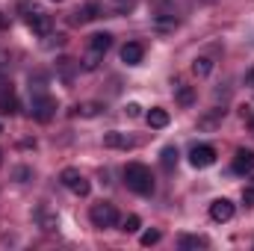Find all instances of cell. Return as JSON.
<instances>
[{
  "label": "cell",
  "mask_w": 254,
  "mask_h": 251,
  "mask_svg": "<svg viewBox=\"0 0 254 251\" xmlns=\"http://www.w3.org/2000/svg\"><path fill=\"white\" fill-rule=\"evenodd\" d=\"M125 184H127V189L136 192V195H151V192H154V175H151V169L142 166V163H127L125 166Z\"/></svg>",
  "instance_id": "6da1fadb"
},
{
  "label": "cell",
  "mask_w": 254,
  "mask_h": 251,
  "mask_svg": "<svg viewBox=\"0 0 254 251\" xmlns=\"http://www.w3.org/2000/svg\"><path fill=\"white\" fill-rule=\"evenodd\" d=\"M54 113H57V101L48 95V92H42V89H30V116L36 119V122H51L54 119Z\"/></svg>",
  "instance_id": "7a4b0ae2"
},
{
  "label": "cell",
  "mask_w": 254,
  "mask_h": 251,
  "mask_svg": "<svg viewBox=\"0 0 254 251\" xmlns=\"http://www.w3.org/2000/svg\"><path fill=\"white\" fill-rule=\"evenodd\" d=\"M89 219H92L95 228H116V225H119V210H116L113 204L101 201V204H92Z\"/></svg>",
  "instance_id": "3957f363"
},
{
  "label": "cell",
  "mask_w": 254,
  "mask_h": 251,
  "mask_svg": "<svg viewBox=\"0 0 254 251\" xmlns=\"http://www.w3.org/2000/svg\"><path fill=\"white\" fill-rule=\"evenodd\" d=\"M60 181H63V187H68L74 195H80V198H86V195L92 192V184H89V181H86L77 169H63Z\"/></svg>",
  "instance_id": "277c9868"
},
{
  "label": "cell",
  "mask_w": 254,
  "mask_h": 251,
  "mask_svg": "<svg viewBox=\"0 0 254 251\" xmlns=\"http://www.w3.org/2000/svg\"><path fill=\"white\" fill-rule=\"evenodd\" d=\"M27 27H30L36 36H51V30H54V18H51L48 12L33 9V12L27 15Z\"/></svg>",
  "instance_id": "5b68a950"
},
{
  "label": "cell",
  "mask_w": 254,
  "mask_h": 251,
  "mask_svg": "<svg viewBox=\"0 0 254 251\" xmlns=\"http://www.w3.org/2000/svg\"><path fill=\"white\" fill-rule=\"evenodd\" d=\"M190 163L195 169H210L216 163V148L213 145H195L190 151Z\"/></svg>",
  "instance_id": "8992f818"
},
{
  "label": "cell",
  "mask_w": 254,
  "mask_h": 251,
  "mask_svg": "<svg viewBox=\"0 0 254 251\" xmlns=\"http://www.w3.org/2000/svg\"><path fill=\"white\" fill-rule=\"evenodd\" d=\"M101 15H104V3L89 0V3H83V6L71 15V24H86V21H95V18H101Z\"/></svg>",
  "instance_id": "52a82bcc"
},
{
  "label": "cell",
  "mask_w": 254,
  "mask_h": 251,
  "mask_svg": "<svg viewBox=\"0 0 254 251\" xmlns=\"http://www.w3.org/2000/svg\"><path fill=\"white\" fill-rule=\"evenodd\" d=\"M210 219L213 222H231L234 219V201H228V198H216L213 204H210Z\"/></svg>",
  "instance_id": "ba28073f"
},
{
  "label": "cell",
  "mask_w": 254,
  "mask_h": 251,
  "mask_svg": "<svg viewBox=\"0 0 254 251\" xmlns=\"http://www.w3.org/2000/svg\"><path fill=\"white\" fill-rule=\"evenodd\" d=\"M234 172L237 175H252L254 172V151L252 148H240L234 154Z\"/></svg>",
  "instance_id": "9c48e42d"
},
{
  "label": "cell",
  "mask_w": 254,
  "mask_h": 251,
  "mask_svg": "<svg viewBox=\"0 0 254 251\" xmlns=\"http://www.w3.org/2000/svg\"><path fill=\"white\" fill-rule=\"evenodd\" d=\"M142 57H145V48L139 42H127L125 48H122V63L125 65H139Z\"/></svg>",
  "instance_id": "30bf717a"
},
{
  "label": "cell",
  "mask_w": 254,
  "mask_h": 251,
  "mask_svg": "<svg viewBox=\"0 0 254 251\" xmlns=\"http://www.w3.org/2000/svg\"><path fill=\"white\" fill-rule=\"evenodd\" d=\"M104 145H107V148H116V151H127V148H133V139H130L127 133L110 130V133L104 136Z\"/></svg>",
  "instance_id": "8fae6325"
},
{
  "label": "cell",
  "mask_w": 254,
  "mask_h": 251,
  "mask_svg": "<svg viewBox=\"0 0 254 251\" xmlns=\"http://www.w3.org/2000/svg\"><path fill=\"white\" fill-rule=\"evenodd\" d=\"M110 45H113V36L110 33H95V36H89V51H95V54H107L110 51Z\"/></svg>",
  "instance_id": "7c38bea8"
},
{
  "label": "cell",
  "mask_w": 254,
  "mask_h": 251,
  "mask_svg": "<svg viewBox=\"0 0 254 251\" xmlns=\"http://www.w3.org/2000/svg\"><path fill=\"white\" fill-rule=\"evenodd\" d=\"M77 68H80V63H74V60H68V57L57 60V71H60L63 83H74V74H77Z\"/></svg>",
  "instance_id": "4fadbf2b"
},
{
  "label": "cell",
  "mask_w": 254,
  "mask_h": 251,
  "mask_svg": "<svg viewBox=\"0 0 254 251\" xmlns=\"http://www.w3.org/2000/svg\"><path fill=\"white\" fill-rule=\"evenodd\" d=\"M0 113H3V116H15V113H18V98H15L12 89H3V92H0Z\"/></svg>",
  "instance_id": "5bb4252c"
},
{
  "label": "cell",
  "mask_w": 254,
  "mask_h": 251,
  "mask_svg": "<svg viewBox=\"0 0 254 251\" xmlns=\"http://www.w3.org/2000/svg\"><path fill=\"white\" fill-rule=\"evenodd\" d=\"M169 113L166 110H160V107H154L151 113H148V127H154V130H163V127H169Z\"/></svg>",
  "instance_id": "9a60e30c"
},
{
  "label": "cell",
  "mask_w": 254,
  "mask_h": 251,
  "mask_svg": "<svg viewBox=\"0 0 254 251\" xmlns=\"http://www.w3.org/2000/svg\"><path fill=\"white\" fill-rule=\"evenodd\" d=\"M178 246L184 251H192V249H207V240L204 237H195V234H184L181 240H178Z\"/></svg>",
  "instance_id": "2e32d148"
},
{
  "label": "cell",
  "mask_w": 254,
  "mask_h": 251,
  "mask_svg": "<svg viewBox=\"0 0 254 251\" xmlns=\"http://www.w3.org/2000/svg\"><path fill=\"white\" fill-rule=\"evenodd\" d=\"M36 219H39L42 231H48V234H54V231L60 228V219H57V216H51L48 210H39V213H36Z\"/></svg>",
  "instance_id": "e0dca14e"
},
{
  "label": "cell",
  "mask_w": 254,
  "mask_h": 251,
  "mask_svg": "<svg viewBox=\"0 0 254 251\" xmlns=\"http://www.w3.org/2000/svg\"><path fill=\"white\" fill-rule=\"evenodd\" d=\"M160 163H163V169H166V172H172V169L178 166V148H175V145L163 148V154H160Z\"/></svg>",
  "instance_id": "ac0fdd59"
},
{
  "label": "cell",
  "mask_w": 254,
  "mask_h": 251,
  "mask_svg": "<svg viewBox=\"0 0 254 251\" xmlns=\"http://www.w3.org/2000/svg\"><path fill=\"white\" fill-rule=\"evenodd\" d=\"M210 71H213V60H210V57H198V60L192 63V74H195V77H207Z\"/></svg>",
  "instance_id": "d6986e66"
},
{
  "label": "cell",
  "mask_w": 254,
  "mask_h": 251,
  "mask_svg": "<svg viewBox=\"0 0 254 251\" xmlns=\"http://www.w3.org/2000/svg\"><path fill=\"white\" fill-rule=\"evenodd\" d=\"M104 107L101 104H77L74 110H71V116H86V119H92V116H98Z\"/></svg>",
  "instance_id": "ffe728a7"
},
{
  "label": "cell",
  "mask_w": 254,
  "mask_h": 251,
  "mask_svg": "<svg viewBox=\"0 0 254 251\" xmlns=\"http://www.w3.org/2000/svg\"><path fill=\"white\" fill-rule=\"evenodd\" d=\"M192 101H195V92L190 86H178V104L181 107H192Z\"/></svg>",
  "instance_id": "44dd1931"
},
{
  "label": "cell",
  "mask_w": 254,
  "mask_h": 251,
  "mask_svg": "<svg viewBox=\"0 0 254 251\" xmlns=\"http://www.w3.org/2000/svg\"><path fill=\"white\" fill-rule=\"evenodd\" d=\"M160 240H163V234H160V231H145V234H142V240H139V243H142V246H145V249H151V246H157V243H160Z\"/></svg>",
  "instance_id": "7402d4cb"
},
{
  "label": "cell",
  "mask_w": 254,
  "mask_h": 251,
  "mask_svg": "<svg viewBox=\"0 0 254 251\" xmlns=\"http://www.w3.org/2000/svg\"><path fill=\"white\" fill-rule=\"evenodd\" d=\"M139 225H142V222H139V216H127L125 222H122V231H125V234H136V231H139Z\"/></svg>",
  "instance_id": "603a6c76"
},
{
  "label": "cell",
  "mask_w": 254,
  "mask_h": 251,
  "mask_svg": "<svg viewBox=\"0 0 254 251\" xmlns=\"http://www.w3.org/2000/svg\"><path fill=\"white\" fill-rule=\"evenodd\" d=\"M98 63H101V54H95V51H89V57L83 60V68H86V71H95V68H98Z\"/></svg>",
  "instance_id": "cb8c5ba5"
},
{
  "label": "cell",
  "mask_w": 254,
  "mask_h": 251,
  "mask_svg": "<svg viewBox=\"0 0 254 251\" xmlns=\"http://www.w3.org/2000/svg\"><path fill=\"white\" fill-rule=\"evenodd\" d=\"M125 113L130 116V119H139V116H142V107H139V104H127Z\"/></svg>",
  "instance_id": "d4e9b609"
},
{
  "label": "cell",
  "mask_w": 254,
  "mask_h": 251,
  "mask_svg": "<svg viewBox=\"0 0 254 251\" xmlns=\"http://www.w3.org/2000/svg\"><path fill=\"white\" fill-rule=\"evenodd\" d=\"M243 201H246V204H254V189L252 187L243 189Z\"/></svg>",
  "instance_id": "484cf974"
},
{
  "label": "cell",
  "mask_w": 254,
  "mask_h": 251,
  "mask_svg": "<svg viewBox=\"0 0 254 251\" xmlns=\"http://www.w3.org/2000/svg\"><path fill=\"white\" fill-rule=\"evenodd\" d=\"M0 30H9V18H6L3 12H0Z\"/></svg>",
  "instance_id": "4316f807"
},
{
  "label": "cell",
  "mask_w": 254,
  "mask_h": 251,
  "mask_svg": "<svg viewBox=\"0 0 254 251\" xmlns=\"http://www.w3.org/2000/svg\"><path fill=\"white\" fill-rule=\"evenodd\" d=\"M246 80H249V83H254V71H252V74H249V77H246Z\"/></svg>",
  "instance_id": "83f0119b"
},
{
  "label": "cell",
  "mask_w": 254,
  "mask_h": 251,
  "mask_svg": "<svg viewBox=\"0 0 254 251\" xmlns=\"http://www.w3.org/2000/svg\"><path fill=\"white\" fill-rule=\"evenodd\" d=\"M249 187H252V189H254V178H252V184H249Z\"/></svg>",
  "instance_id": "f1b7e54d"
},
{
  "label": "cell",
  "mask_w": 254,
  "mask_h": 251,
  "mask_svg": "<svg viewBox=\"0 0 254 251\" xmlns=\"http://www.w3.org/2000/svg\"><path fill=\"white\" fill-rule=\"evenodd\" d=\"M0 163H3V151H0Z\"/></svg>",
  "instance_id": "f546056e"
},
{
  "label": "cell",
  "mask_w": 254,
  "mask_h": 251,
  "mask_svg": "<svg viewBox=\"0 0 254 251\" xmlns=\"http://www.w3.org/2000/svg\"><path fill=\"white\" fill-rule=\"evenodd\" d=\"M252 130H254V119H252Z\"/></svg>",
  "instance_id": "4dcf8cb0"
},
{
  "label": "cell",
  "mask_w": 254,
  "mask_h": 251,
  "mask_svg": "<svg viewBox=\"0 0 254 251\" xmlns=\"http://www.w3.org/2000/svg\"><path fill=\"white\" fill-rule=\"evenodd\" d=\"M54 3H63V0H54Z\"/></svg>",
  "instance_id": "1f68e13d"
},
{
  "label": "cell",
  "mask_w": 254,
  "mask_h": 251,
  "mask_svg": "<svg viewBox=\"0 0 254 251\" xmlns=\"http://www.w3.org/2000/svg\"><path fill=\"white\" fill-rule=\"evenodd\" d=\"M207 3H213V0H207Z\"/></svg>",
  "instance_id": "d6a6232c"
},
{
  "label": "cell",
  "mask_w": 254,
  "mask_h": 251,
  "mask_svg": "<svg viewBox=\"0 0 254 251\" xmlns=\"http://www.w3.org/2000/svg\"><path fill=\"white\" fill-rule=\"evenodd\" d=\"M0 133H3V127H0Z\"/></svg>",
  "instance_id": "836d02e7"
}]
</instances>
